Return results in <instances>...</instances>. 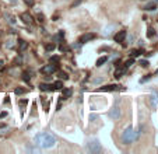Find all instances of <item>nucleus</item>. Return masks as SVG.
Wrapping results in <instances>:
<instances>
[{"label": "nucleus", "mask_w": 158, "mask_h": 154, "mask_svg": "<svg viewBox=\"0 0 158 154\" xmlns=\"http://www.w3.org/2000/svg\"><path fill=\"white\" fill-rule=\"evenodd\" d=\"M56 143V137L49 132H41L35 136V144L41 149H51Z\"/></svg>", "instance_id": "obj_1"}, {"label": "nucleus", "mask_w": 158, "mask_h": 154, "mask_svg": "<svg viewBox=\"0 0 158 154\" xmlns=\"http://www.w3.org/2000/svg\"><path fill=\"white\" fill-rule=\"evenodd\" d=\"M137 137H138V132L134 130L132 126H129V128L125 129V132L122 134V142L125 144H130V143H133Z\"/></svg>", "instance_id": "obj_2"}, {"label": "nucleus", "mask_w": 158, "mask_h": 154, "mask_svg": "<svg viewBox=\"0 0 158 154\" xmlns=\"http://www.w3.org/2000/svg\"><path fill=\"white\" fill-rule=\"evenodd\" d=\"M87 150L91 151V153H101L102 147H101V144H99V142L97 139H93V140H90L87 143Z\"/></svg>", "instance_id": "obj_3"}, {"label": "nucleus", "mask_w": 158, "mask_h": 154, "mask_svg": "<svg viewBox=\"0 0 158 154\" xmlns=\"http://www.w3.org/2000/svg\"><path fill=\"white\" fill-rule=\"evenodd\" d=\"M109 118L113 119V121H117L120 118V108H119V99H116L115 105L112 107V109L109 111Z\"/></svg>", "instance_id": "obj_4"}, {"label": "nucleus", "mask_w": 158, "mask_h": 154, "mask_svg": "<svg viewBox=\"0 0 158 154\" xmlns=\"http://www.w3.org/2000/svg\"><path fill=\"white\" fill-rule=\"evenodd\" d=\"M59 70V65H55V63H49V65H46V66H43L41 69V73L42 74H52L55 72H57Z\"/></svg>", "instance_id": "obj_5"}, {"label": "nucleus", "mask_w": 158, "mask_h": 154, "mask_svg": "<svg viewBox=\"0 0 158 154\" xmlns=\"http://www.w3.org/2000/svg\"><path fill=\"white\" fill-rule=\"evenodd\" d=\"M117 90H125L122 86H117V84H108V86H104V87L97 88V93H102V91H117Z\"/></svg>", "instance_id": "obj_6"}, {"label": "nucleus", "mask_w": 158, "mask_h": 154, "mask_svg": "<svg viewBox=\"0 0 158 154\" xmlns=\"http://www.w3.org/2000/svg\"><path fill=\"white\" fill-rule=\"evenodd\" d=\"M95 36V34H91V32H88V34H84V35H81L80 36V39H78V42L80 44H87V42H90L91 39H94Z\"/></svg>", "instance_id": "obj_7"}, {"label": "nucleus", "mask_w": 158, "mask_h": 154, "mask_svg": "<svg viewBox=\"0 0 158 154\" xmlns=\"http://www.w3.org/2000/svg\"><path fill=\"white\" fill-rule=\"evenodd\" d=\"M125 38H126V31H125V30H123V31H119V32H117L115 36H113L115 42H119V44H123Z\"/></svg>", "instance_id": "obj_8"}, {"label": "nucleus", "mask_w": 158, "mask_h": 154, "mask_svg": "<svg viewBox=\"0 0 158 154\" xmlns=\"http://www.w3.org/2000/svg\"><path fill=\"white\" fill-rule=\"evenodd\" d=\"M157 102H158V91H153L151 98H150V104H151V108L153 109L157 107Z\"/></svg>", "instance_id": "obj_9"}, {"label": "nucleus", "mask_w": 158, "mask_h": 154, "mask_svg": "<svg viewBox=\"0 0 158 154\" xmlns=\"http://www.w3.org/2000/svg\"><path fill=\"white\" fill-rule=\"evenodd\" d=\"M21 18H22V21L25 22V24H28V25H31L32 22H34V18H32L28 13H24V14H21Z\"/></svg>", "instance_id": "obj_10"}, {"label": "nucleus", "mask_w": 158, "mask_h": 154, "mask_svg": "<svg viewBox=\"0 0 158 154\" xmlns=\"http://www.w3.org/2000/svg\"><path fill=\"white\" fill-rule=\"evenodd\" d=\"M63 88V83L62 81H55L52 84V91H60Z\"/></svg>", "instance_id": "obj_11"}, {"label": "nucleus", "mask_w": 158, "mask_h": 154, "mask_svg": "<svg viewBox=\"0 0 158 154\" xmlns=\"http://www.w3.org/2000/svg\"><path fill=\"white\" fill-rule=\"evenodd\" d=\"M39 90H41V91H52V84L42 83V84H39Z\"/></svg>", "instance_id": "obj_12"}, {"label": "nucleus", "mask_w": 158, "mask_h": 154, "mask_svg": "<svg viewBox=\"0 0 158 154\" xmlns=\"http://www.w3.org/2000/svg\"><path fill=\"white\" fill-rule=\"evenodd\" d=\"M125 73H126V67L123 66L122 69H117V70L115 72V77H116V78H120V77L123 76Z\"/></svg>", "instance_id": "obj_13"}, {"label": "nucleus", "mask_w": 158, "mask_h": 154, "mask_svg": "<svg viewBox=\"0 0 158 154\" xmlns=\"http://www.w3.org/2000/svg\"><path fill=\"white\" fill-rule=\"evenodd\" d=\"M155 9H157V3H148V4L144 6V10L146 11H154Z\"/></svg>", "instance_id": "obj_14"}, {"label": "nucleus", "mask_w": 158, "mask_h": 154, "mask_svg": "<svg viewBox=\"0 0 158 154\" xmlns=\"http://www.w3.org/2000/svg\"><path fill=\"white\" fill-rule=\"evenodd\" d=\"M141 53H143V49H133V51L130 52V56H132V57H138Z\"/></svg>", "instance_id": "obj_15"}, {"label": "nucleus", "mask_w": 158, "mask_h": 154, "mask_svg": "<svg viewBox=\"0 0 158 154\" xmlns=\"http://www.w3.org/2000/svg\"><path fill=\"white\" fill-rule=\"evenodd\" d=\"M62 90H63V97H62V99H66L67 97H70V95L73 94L72 90H67V88H62Z\"/></svg>", "instance_id": "obj_16"}, {"label": "nucleus", "mask_w": 158, "mask_h": 154, "mask_svg": "<svg viewBox=\"0 0 158 154\" xmlns=\"http://www.w3.org/2000/svg\"><path fill=\"white\" fill-rule=\"evenodd\" d=\"M106 60H108V56H102V57H99L98 60H97V66L98 67H101L104 63H105Z\"/></svg>", "instance_id": "obj_17"}, {"label": "nucleus", "mask_w": 158, "mask_h": 154, "mask_svg": "<svg viewBox=\"0 0 158 154\" xmlns=\"http://www.w3.org/2000/svg\"><path fill=\"white\" fill-rule=\"evenodd\" d=\"M155 34H157V32H155V30L150 27V28L147 30V38H154V36H155Z\"/></svg>", "instance_id": "obj_18"}, {"label": "nucleus", "mask_w": 158, "mask_h": 154, "mask_svg": "<svg viewBox=\"0 0 158 154\" xmlns=\"http://www.w3.org/2000/svg\"><path fill=\"white\" fill-rule=\"evenodd\" d=\"M4 17L7 18V21L10 22V24H16V18H14V16H10V14H4Z\"/></svg>", "instance_id": "obj_19"}, {"label": "nucleus", "mask_w": 158, "mask_h": 154, "mask_svg": "<svg viewBox=\"0 0 158 154\" xmlns=\"http://www.w3.org/2000/svg\"><path fill=\"white\" fill-rule=\"evenodd\" d=\"M57 76H59V78H62V80H67L69 78V74L64 73V72H57Z\"/></svg>", "instance_id": "obj_20"}, {"label": "nucleus", "mask_w": 158, "mask_h": 154, "mask_svg": "<svg viewBox=\"0 0 158 154\" xmlns=\"http://www.w3.org/2000/svg\"><path fill=\"white\" fill-rule=\"evenodd\" d=\"M133 63H134V57H130L129 60H126V62H125V67L127 69V67H130V66H132Z\"/></svg>", "instance_id": "obj_21"}, {"label": "nucleus", "mask_w": 158, "mask_h": 154, "mask_svg": "<svg viewBox=\"0 0 158 154\" xmlns=\"http://www.w3.org/2000/svg\"><path fill=\"white\" fill-rule=\"evenodd\" d=\"M30 78H31V76H30V73H28V72L22 73V80H24V81H27V83H28V81H30Z\"/></svg>", "instance_id": "obj_22"}, {"label": "nucleus", "mask_w": 158, "mask_h": 154, "mask_svg": "<svg viewBox=\"0 0 158 154\" xmlns=\"http://www.w3.org/2000/svg\"><path fill=\"white\" fill-rule=\"evenodd\" d=\"M18 42H20V52L24 51V49H27V46H28V45H27L25 41H18Z\"/></svg>", "instance_id": "obj_23"}, {"label": "nucleus", "mask_w": 158, "mask_h": 154, "mask_svg": "<svg viewBox=\"0 0 158 154\" xmlns=\"http://www.w3.org/2000/svg\"><path fill=\"white\" fill-rule=\"evenodd\" d=\"M14 93H16L17 95H20V94H24V93H25V90H24L22 87H17L16 90H14Z\"/></svg>", "instance_id": "obj_24"}, {"label": "nucleus", "mask_w": 158, "mask_h": 154, "mask_svg": "<svg viewBox=\"0 0 158 154\" xmlns=\"http://www.w3.org/2000/svg\"><path fill=\"white\" fill-rule=\"evenodd\" d=\"M55 48H56V45H55V44H48V45H46V51H48V52L53 51Z\"/></svg>", "instance_id": "obj_25"}, {"label": "nucleus", "mask_w": 158, "mask_h": 154, "mask_svg": "<svg viewBox=\"0 0 158 154\" xmlns=\"http://www.w3.org/2000/svg\"><path fill=\"white\" fill-rule=\"evenodd\" d=\"M138 63H140V66H141V67H148V66H150L148 60H140Z\"/></svg>", "instance_id": "obj_26"}, {"label": "nucleus", "mask_w": 158, "mask_h": 154, "mask_svg": "<svg viewBox=\"0 0 158 154\" xmlns=\"http://www.w3.org/2000/svg\"><path fill=\"white\" fill-rule=\"evenodd\" d=\"M104 81V78L102 77H98V78H94L93 80V84H99V83H102Z\"/></svg>", "instance_id": "obj_27"}, {"label": "nucleus", "mask_w": 158, "mask_h": 154, "mask_svg": "<svg viewBox=\"0 0 158 154\" xmlns=\"http://www.w3.org/2000/svg\"><path fill=\"white\" fill-rule=\"evenodd\" d=\"M18 104H20V107H24V108H25V105H27V104H28V99H21V101H20V102H18Z\"/></svg>", "instance_id": "obj_28"}, {"label": "nucleus", "mask_w": 158, "mask_h": 154, "mask_svg": "<svg viewBox=\"0 0 158 154\" xmlns=\"http://www.w3.org/2000/svg\"><path fill=\"white\" fill-rule=\"evenodd\" d=\"M151 76H153V74H147L146 77H143V78L140 80V83H146L147 80H150V78H151Z\"/></svg>", "instance_id": "obj_29"}, {"label": "nucleus", "mask_w": 158, "mask_h": 154, "mask_svg": "<svg viewBox=\"0 0 158 154\" xmlns=\"http://www.w3.org/2000/svg\"><path fill=\"white\" fill-rule=\"evenodd\" d=\"M51 62L52 63H59V56H52L51 57Z\"/></svg>", "instance_id": "obj_30"}, {"label": "nucleus", "mask_w": 158, "mask_h": 154, "mask_svg": "<svg viewBox=\"0 0 158 154\" xmlns=\"http://www.w3.org/2000/svg\"><path fill=\"white\" fill-rule=\"evenodd\" d=\"M6 116H7V112H0V119H3Z\"/></svg>", "instance_id": "obj_31"}, {"label": "nucleus", "mask_w": 158, "mask_h": 154, "mask_svg": "<svg viewBox=\"0 0 158 154\" xmlns=\"http://www.w3.org/2000/svg\"><path fill=\"white\" fill-rule=\"evenodd\" d=\"M38 18H39V22L43 21V16H42V14H39V16H38Z\"/></svg>", "instance_id": "obj_32"}, {"label": "nucleus", "mask_w": 158, "mask_h": 154, "mask_svg": "<svg viewBox=\"0 0 158 154\" xmlns=\"http://www.w3.org/2000/svg\"><path fill=\"white\" fill-rule=\"evenodd\" d=\"M0 67H3V60H0Z\"/></svg>", "instance_id": "obj_33"}]
</instances>
